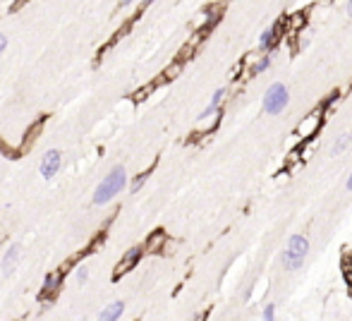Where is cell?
I'll return each instance as SVG.
<instances>
[{"mask_svg":"<svg viewBox=\"0 0 352 321\" xmlns=\"http://www.w3.org/2000/svg\"><path fill=\"white\" fill-rule=\"evenodd\" d=\"M127 185V173L122 165H117L113 168L106 177H103V182L96 187V192H94V204H108L115 194H120L125 190Z\"/></svg>","mask_w":352,"mask_h":321,"instance_id":"obj_1","label":"cell"},{"mask_svg":"<svg viewBox=\"0 0 352 321\" xmlns=\"http://www.w3.org/2000/svg\"><path fill=\"white\" fill-rule=\"evenodd\" d=\"M307 249H309V242L304 235H292L288 242V249L283 252V264H285V268L297 271L302 266L304 257H307Z\"/></svg>","mask_w":352,"mask_h":321,"instance_id":"obj_2","label":"cell"},{"mask_svg":"<svg viewBox=\"0 0 352 321\" xmlns=\"http://www.w3.org/2000/svg\"><path fill=\"white\" fill-rule=\"evenodd\" d=\"M288 101H290L288 89L283 84H273L271 89L266 91V96H263V110L271 113V115H278L280 110H285Z\"/></svg>","mask_w":352,"mask_h":321,"instance_id":"obj_3","label":"cell"},{"mask_svg":"<svg viewBox=\"0 0 352 321\" xmlns=\"http://www.w3.org/2000/svg\"><path fill=\"white\" fill-rule=\"evenodd\" d=\"M60 165H63V154H60L58 149H51V151L41 158V175H43L46 180H51V177L60 170Z\"/></svg>","mask_w":352,"mask_h":321,"instance_id":"obj_4","label":"cell"},{"mask_svg":"<svg viewBox=\"0 0 352 321\" xmlns=\"http://www.w3.org/2000/svg\"><path fill=\"white\" fill-rule=\"evenodd\" d=\"M60 283H63V271L58 273H48L43 278V285H41V293H38V300H51L55 295V290H60Z\"/></svg>","mask_w":352,"mask_h":321,"instance_id":"obj_5","label":"cell"},{"mask_svg":"<svg viewBox=\"0 0 352 321\" xmlns=\"http://www.w3.org/2000/svg\"><path fill=\"white\" fill-rule=\"evenodd\" d=\"M142 254H144V249H142V247H132V249H129L125 257H122V261L115 266V278H117V276H122V273H127V271H129V268H132L137 261L142 259Z\"/></svg>","mask_w":352,"mask_h":321,"instance_id":"obj_6","label":"cell"},{"mask_svg":"<svg viewBox=\"0 0 352 321\" xmlns=\"http://www.w3.org/2000/svg\"><path fill=\"white\" fill-rule=\"evenodd\" d=\"M122 309H125V302H113L99 314V319L101 321H117L122 316Z\"/></svg>","mask_w":352,"mask_h":321,"instance_id":"obj_7","label":"cell"},{"mask_svg":"<svg viewBox=\"0 0 352 321\" xmlns=\"http://www.w3.org/2000/svg\"><path fill=\"white\" fill-rule=\"evenodd\" d=\"M17 257H19V245H12V247L5 252V257H3V271H5V273H12Z\"/></svg>","mask_w":352,"mask_h":321,"instance_id":"obj_8","label":"cell"},{"mask_svg":"<svg viewBox=\"0 0 352 321\" xmlns=\"http://www.w3.org/2000/svg\"><path fill=\"white\" fill-rule=\"evenodd\" d=\"M276 36H278V24H273L271 29H266L261 34V38H259V46L263 48V51H269V48L276 43Z\"/></svg>","mask_w":352,"mask_h":321,"instance_id":"obj_9","label":"cell"},{"mask_svg":"<svg viewBox=\"0 0 352 321\" xmlns=\"http://www.w3.org/2000/svg\"><path fill=\"white\" fill-rule=\"evenodd\" d=\"M223 96H226V91H223V89H218V91L213 94V99H211V103H208V108L201 113V120H204V118H211V115H216V113H218V106H221V101H223Z\"/></svg>","mask_w":352,"mask_h":321,"instance_id":"obj_10","label":"cell"},{"mask_svg":"<svg viewBox=\"0 0 352 321\" xmlns=\"http://www.w3.org/2000/svg\"><path fill=\"white\" fill-rule=\"evenodd\" d=\"M350 134H343V137H340V139H338V142H335V144H333V154H343V151H345V149H347V144H350Z\"/></svg>","mask_w":352,"mask_h":321,"instance_id":"obj_11","label":"cell"},{"mask_svg":"<svg viewBox=\"0 0 352 321\" xmlns=\"http://www.w3.org/2000/svg\"><path fill=\"white\" fill-rule=\"evenodd\" d=\"M319 122H321V118L312 115V120H307V122H304V125L299 127V132H302V134H309V132H314V127L319 125Z\"/></svg>","mask_w":352,"mask_h":321,"instance_id":"obj_12","label":"cell"},{"mask_svg":"<svg viewBox=\"0 0 352 321\" xmlns=\"http://www.w3.org/2000/svg\"><path fill=\"white\" fill-rule=\"evenodd\" d=\"M269 65H271V58H269V55H263L261 60L256 63V67H254V72H266V70H269Z\"/></svg>","mask_w":352,"mask_h":321,"instance_id":"obj_13","label":"cell"},{"mask_svg":"<svg viewBox=\"0 0 352 321\" xmlns=\"http://www.w3.org/2000/svg\"><path fill=\"white\" fill-rule=\"evenodd\" d=\"M146 177H149V173H142L139 175V177H135V182H132V192H139V190H142V185L146 182Z\"/></svg>","mask_w":352,"mask_h":321,"instance_id":"obj_14","label":"cell"},{"mask_svg":"<svg viewBox=\"0 0 352 321\" xmlns=\"http://www.w3.org/2000/svg\"><path fill=\"white\" fill-rule=\"evenodd\" d=\"M86 278H89V271H86V268L81 266L79 271H77V283H79V285H84V283H86Z\"/></svg>","mask_w":352,"mask_h":321,"instance_id":"obj_15","label":"cell"},{"mask_svg":"<svg viewBox=\"0 0 352 321\" xmlns=\"http://www.w3.org/2000/svg\"><path fill=\"white\" fill-rule=\"evenodd\" d=\"M273 309H276L273 304H269V307L263 309V319H266V321H273V319H276V312H273Z\"/></svg>","mask_w":352,"mask_h":321,"instance_id":"obj_16","label":"cell"},{"mask_svg":"<svg viewBox=\"0 0 352 321\" xmlns=\"http://www.w3.org/2000/svg\"><path fill=\"white\" fill-rule=\"evenodd\" d=\"M5 46H8V38H5V36H3V34H0V53L5 51Z\"/></svg>","mask_w":352,"mask_h":321,"instance_id":"obj_17","label":"cell"},{"mask_svg":"<svg viewBox=\"0 0 352 321\" xmlns=\"http://www.w3.org/2000/svg\"><path fill=\"white\" fill-rule=\"evenodd\" d=\"M347 190L352 192V175H350V180H347Z\"/></svg>","mask_w":352,"mask_h":321,"instance_id":"obj_18","label":"cell"},{"mask_svg":"<svg viewBox=\"0 0 352 321\" xmlns=\"http://www.w3.org/2000/svg\"><path fill=\"white\" fill-rule=\"evenodd\" d=\"M347 15L352 17V0H350V5H347Z\"/></svg>","mask_w":352,"mask_h":321,"instance_id":"obj_19","label":"cell"},{"mask_svg":"<svg viewBox=\"0 0 352 321\" xmlns=\"http://www.w3.org/2000/svg\"><path fill=\"white\" fill-rule=\"evenodd\" d=\"M129 3H132V0H122V5H129Z\"/></svg>","mask_w":352,"mask_h":321,"instance_id":"obj_20","label":"cell"},{"mask_svg":"<svg viewBox=\"0 0 352 321\" xmlns=\"http://www.w3.org/2000/svg\"><path fill=\"white\" fill-rule=\"evenodd\" d=\"M350 288H352V283H350Z\"/></svg>","mask_w":352,"mask_h":321,"instance_id":"obj_21","label":"cell"}]
</instances>
